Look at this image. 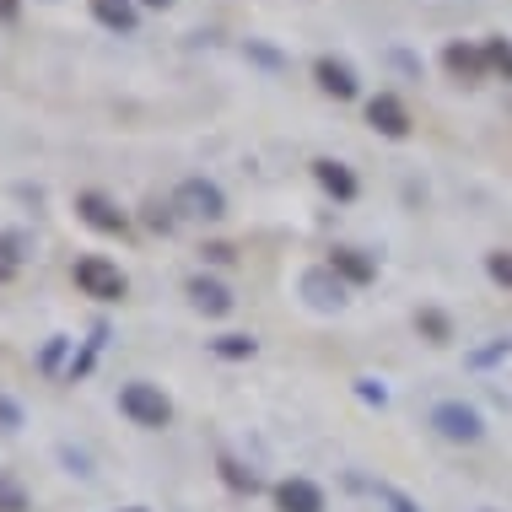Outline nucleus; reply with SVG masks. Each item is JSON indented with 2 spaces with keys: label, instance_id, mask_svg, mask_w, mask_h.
<instances>
[{
  "label": "nucleus",
  "instance_id": "7",
  "mask_svg": "<svg viewBox=\"0 0 512 512\" xmlns=\"http://www.w3.org/2000/svg\"><path fill=\"white\" fill-rule=\"evenodd\" d=\"M367 124L378 135H389V141H405L410 135V108L394 98V92H378V98H367Z\"/></svg>",
  "mask_w": 512,
  "mask_h": 512
},
{
  "label": "nucleus",
  "instance_id": "19",
  "mask_svg": "<svg viewBox=\"0 0 512 512\" xmlns=\"http://www.w3.org/2000/svg\"><path fill=\"white\" fill-rule=\"evenodd\" d=\"M221 480H227L232 491H259L254 469H243V464H232V459H221Z\"/></svg>",
  "mask_w": 512,
  "mask_h": 512
},
{
  "label": "nucleus",
  "instance_id": "15",
  "mask_svg": "<svg viewBox=\"0 0 512 512\" xmlns=\"http://www.w3.org/2000/svg\"><path fill=\"white\" fill-rule=\"evenodd\" d=\"M211 351L221 356V362H248V356H254L259 345L248 340V335H221V340H211Z\"/></svg>",
  "mask_w": 512,
  "mask_h": 512
},
{
  "label": "nucleus",
  "instance_id": "29",
  "mask_svg": "<svg viewBox=\"0 0 512 512\" xmlns=\"http://www.w3.org/2000/svg\"><path fill=\"white\" fill-rule=\"evenodd\" d=\"M146 6H168V0H146Z\"/></svg>",
  "mask_w": 512,
  "mask_h": 512
},
{
  "label": "nucleus",
  "instance_id": "28",
  "mask_svg": "<svg viewBox=\"0 0 512 512\" xmlns=\"http://www.w3.org/2000/svg\"><path fill=\"white\" fill-rule=\"evenodd\" d=\"M362 399H367V405H383V399H389V394H383V383L362 378Z\"/></svg>",
  "mask_w": 512,
  "mask_h": 512
},
{
  "label": "nucleus",
  "instance_id": "6",
  "mask_svg": "<svg viewBox=\"0 0 512 512\" xmlns=\"http://www.w3.org/2000/svg\"><path fill=\"white\" fill-rule=\"evenodd\" d=\"M313 81H318V92H329V98H340V103H351L356 92H362L356 71L345 60H335V54H318L313 60Z\"/></svg>",
  "mask_w": 512,
  "mask_h": 512
},
{
  "label": "nucleus",
  "instance_id": "10",
  "mask_svg": "<svg viewBox=\"0 0 512 512\" xmlns=\"http://www.w3.org/2000/svg\"><path fill=\"white\" fill-rule=\"evenodd\" d=\"M275 507H281V512H324V491H318L313 480L292 475V480L275 486Z\"/></svg>",
  "mask_w": 512,
  "mask_h": 512
},
{
  "label": "nucleus",
  "instance_id": "26",
  "mask_svg": "<svg viewBox=\"0 0 512 512\" xmlns=\"http://www.w3.org/2000/svg\"><path fill=\"white\" fill-rule=\"evenodd\" d=\"M507 351H512V340H496L491 351H475V367H491L496 356H507Z\"/></svg>",
  "mask_w": 512,
  "mask_h": 512
},
{
  "label": "nucleus",
  "instance_id": "21",
  "mask_svg": "<svg viewBox=\"0 0 512 512\" xmlns=\"http://www.w3.org/2000/svg\"><path fill=\"white\" fill-rule=\"evenodd\" d=\"M486 270L496 286H512V248H496V254H486Z\"/></svg>",
  "mask_w": 512,
  "mask_h": 512
},
{
  "label": "nucleus",
  "instance_id": "4",
  "mask_svg": "<svg viewBox=\"0 0 512 512\" xmlns=\"http://www.w3.org/2000/svg\"><path fill=\"white\" fill-rule=\"evenodd\" d=\"M432 426L448 442H480L486 437V421H480V410H469L464 399H442V405L432 410Z\"/></svg>",
  "mask_w": 512,
  "mask_h": 512
},
{
  "label": "nucleus",
  "instance_id": "8",
  "mask_svg": "<svg viewBox=\"0 0 512 512\" xmlns=\"http://www.w3.org/2000/svg\"><path fill=\"white\" fill-rule=\"evenodd\" d=\"M442 71H448L453 81H464V87H475V81L491 71V65H486V49H475V44H448V49H442Z\"/></svg>",
  "mask_w": 512,
  "mask_h": 512
},
{
  "label": "nucleus",
  "instance_id": "27",
  "mask_svg": "<svg viewBox=\"0 0 512 512\" xmlns=\"http://www.w3.org/2000/svg\"><path fill=\"white\" fill-rule=\"evenodd\" d=\"M22 17V0H0V27H11Z\"/></svg>",
  "mask_w": 512,
  "mask_h": 512
},
{
  "label": "nucleus",
  "instance_id": "24",
  "mask_svg": "<svg viewBox=\"0 0 512 512\" xmlns=\"http://www.w3.org/2000/svg\"><path fill=\"white\" fill-rule=\"evenodd\" d=\"M378 496H383V507H389V512H415V502L405 491H394V486H378Z\"/></svg>",
  "mask_w": 512,
  "mask_h": 512
},
{
  "label": "nucleus",
  "instance_id": "17",
  "mask_svg": "<svg viewBox=\"0 0 512 512\" xmlns=\"http://www.w3.org/2000/svg\"><path fill=\"white\" fill-rule=\"evenodd\" d=\"M415 329H421V335L432 340V345H442V340L453 335V329H448V318H442L437 308H421V313H415Z\"/></svg>",
  "mask_w": 512,
  "mask_h": 512
},
{
  "label": "nucleus",
  "instance_id": "20",
  "mask_svg": "<svg viewBox=\"0 0 512 512\" xmlns=\"http://www.w3.org/2000/svg\"><path fill=\"white\" fill-rule=\"evenodd\" d=\"M0 512H27V491L11 475H0Z\"/></svg>",
  "mask_w": 512,
  "mask_h": 512
},
{
  "label": "nucleus",
  "instance_id": "3",
  "mask_svg": "<svg viewBox=\"0 0 512 512\" xmlns=\"http://www.w3.org/2000/svg\"><path fill=\"white\" fill-rule=\"evenodd\" d=\"M173 211L189 221H221L227 216V195H221V184H211V178H184L173 195Z\"/></svg>",
  "mask_w": 512,
  "mask_h": 512
},
{
  "label": "nucleus",
  "instance_id": "23",
  "mask_svg": "<svg viewBox=\"0 0 512 512\" xmlns=\"http://www.w3.org/2000/svg\"><path fill=\"white\" fill-rule=\"evenodd\" d=\"M17 426H22V405L0 394V432H17Z\"/></svg>",
  "mask_w": 512,
  "mask_h": 512
},
{
  "label": "nucleus",
  "instance_id": "11",
  "mask_svg": "<svg viewBox=\"0 0 512 512\" xmlns=\"http://www.w3.org/2000/svg\"><path fill=\"white\" fill-rule=\"evenodd\" d=\"M313 178L324 184V195H335L340 205L356 200V189H362V184H356V173L345 168V162H335V157H318V162H313Z\"/></svg>",
  "mask_w": 512,
  "mask_h": 512
},
{
  "label": "nucleus",
  "instance_id": "25",
  "mask_svg": "<svg viewBox=\"0 0 512 512\" xmlns=\"http://www.w3.org/2000/svg\"><path fill=\"white\" fill-rule=\"evenodd\" d=\"M200 254L211 259V265H232V259H238V248H232V243H205Z\"/></svg>",
  "mask_w": 512,
  "mask_h": 512
},
{
  "label": "nucleus",
  "instance_id": "22",
  "mask_svg": "<svg viewBox=\"0 0 512 512\" xmlns=\"http://www.w3.org/2000/svg\"><path fill=\"white\" fill-rule=\"evenodd\" d=\"M248 60H259L265 71H286V54L270 49V44H254V38H248Z\"/></svg>",
  "mask_w": 512,
  "mask_h": 512
},
{
  "label": "nucleus",
  "instance_id": "14",
  "mask_svg": "<svg viewBox=\"0 0 512 512\" xmlns=\"http://www.w3.org/2000/svg\"><path fill=\"white\" fill-rule=\"evenodd\" d=\"M189 302H195L200 313H211V318L232 313V292L221 281H211V275H195V281H189Z\"/></svg>",
  "mask_w": 512,
  "mask_h": 512
},
{
  "label": "nucleus",
  "instance_id": "16",
  "mask_svg": "<svg viewBox=\"0 0 512 512\" xmlns=\"http://www.w3.org/2000/svg\"><path fill=\"white\" fill-rule=\"evenodd\" d=\"M480 49H486V65H491V71L512 81V38H486Z\"/></svg>",
  "mask_w": 512,
  "mask_h": 512
},
{
  "label": "nucleus",
  "instance_id": "18",
  "mask_svg": "<svg viewBox=\"0 0 512 512\" xmlns=\"http://www.w3.org/2000/svg\"><path fill=\"white\" fill-rule=\"evenodd\" d=\"M17 270H22L17 238H6V232H0V286H11V281H17Z\"/></svg>",
  "mask_w": 512,
  "mask_h": 512
},
{
  "label": "nucleus",
  "instance_id": "12",
  "mask_svg": "<svg viewBox=\"0 0 512 512\" xmlns=\"http://www.w3.org/2000/svg\"><path fill=\"white\" fill-rule=\"evenodd\" d=\"M87 6H92V22L108 27V33H135V27H141L135 0H87Z\"/></svg>",
  "mask_w": 512,
  "mask_h": 512
},
{
  "label": "nucleus",
  "instance_id": "2",
  "mask_svg": "<svg viewBox=\"0 0 512 512\" xmlns=\"http://www.w3.org/2000/svg\"><path fill=\"white\" fill-rule=\"evenodd\" d=\"M76 286H81V297H98V302H119L124 292H130V281H124V270L114 265V259H103V254H87V259H76Z\"/></svg>",
  "mask_w": 512,
  "mask_h": 512
},
{
  "label": "nucleus",
  "instance_id": "9",
  "mask_svg": "<svg viewBox=\"0 0 512 512\" xmlns=\"http://www.w3.org/2000/svg\"><path fill=\"white\" fill-rule=\"evenodd\" d=\"M302 297L313 302V308H345V281L329 265H318L302 275Z\"/></svg>",
  "mask_w": 512,
  "mask_h": 512
},
{
  "label": "nucleus",
  "instance_id": "13",
  "mask_svg": "<svg viewBox=\"0 0 512 512\" xmlns=\"http://www.w3.org/2000/svg\"><path fill=\"white\" fill-rule=\"evenodd\" d=\"M329 270H335L345 286H367L372 275H378V265H372L362 248H335V254H329Z\"/></svg>",
  "mask_w": 512,
  "mask_h": 512
},
{
  "label": "nucleus",
  "instance_id": "5",
  "mask_svg": "<svg viewBox=\"0 0 512 512\" xmlns=\"http://www.w3.org/2000/svg\"><path fill=\"white\" fill-rule=\"evenodd\" d=\"M76 216L87 221L92 232H108V238H124L130 232V216L119 211L108 195H98V189H87V195H76Z\"/></svg>",
  "mask_w": 512,
  "mask_h": 512
},
{
  "label": "nucleus",
  "instance_id": "1",
  "mask_svg": "<svg viewBox=\"0 0 512 512\" xmlns=\"http://www.w3.org/2000/svg\"><path fill=\"white\" fill-rule=\"evenodd\" d=\"M119 410L130 415L135 426H146V432H162V426L173 421V399L157 389V383H124L119 389Z\"/></svg>",
  "mask_w": 512,
  "mask_h": 512
},
{
  "label": "nucleus",
  "instance_id": "30",
  "mask_svg": "<svg viewBox=\"0 0 512 512\" xmlns=\"http://www.w3.org/2000/svg\"><path fill=\"white\" fill-rule=\"evenodd\" d=\"M135 512H141V507H135Z\"/></svg>",
  "mask_w": 512,
  "mask_h": 512
}]
</instances>
